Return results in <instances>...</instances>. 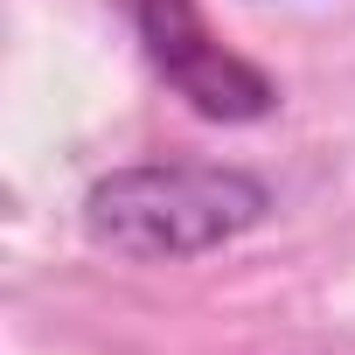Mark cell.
I'll use <instances>...</instances> for the list:
<instances>
[{
  "label": "cell",
  "mask_w": 355,
  "mask_h": 355,
  "mask_svg": "<svg viewBox=\"0 0 355 355\" xmlns=\"http://www.w3.org/2000/svg\"><path fill=\"white\" fill-rule=\"evenodd\" d=\"M272 216L251 167H112L84 189V237L119 258H202Z\"/></svg>",
  "instance_id": "cell-1"
},
{
  "label": "cell",
  "mask_w": 355,
  "mask_h": 355,
  "mask_svg": "<svg viewBox=\"0 0 355 355\" xmlns=\"http://www.w3.org/2000/svg\"><path fill=\"white\" fill-rule=\"evenodd\" d=\"M125 15H132L146 63L167 77V91L189 112H202L216 125H251V119L279 112V84L209 35L196 0H125Z\"/></svg>",
  "instance_id": "cell-2"
}]
</instances>
